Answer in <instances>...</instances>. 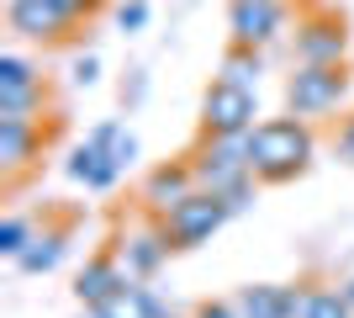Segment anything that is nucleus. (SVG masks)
Segmentation results:
<instances>
[{
	"label": "nucleus",
	"mask_w": 354,
	"mask_h": 318,
	"mask_svg": "<svg viewBox=\"0 0 354 318\" xmlns=\"http://www.w3.org/2000/svg\"><path fill=\"white\" fill-rule=\"evenodd\" d=\"M48 106L43 85H27V91H0V122H37Z\"/></svg>",
	"instance_id": "nucleus-17"
},
{
	"label": "nucleus",
	"mask_w": 354,
	"mask_h": 318,
	"mask_svg": "<svg viewBox=\"0 0 354 318\" xmlns=\"http://www.w3.org/2000/svg\"><path fill=\"white\" fill-rule=\"evenodd\" d=\"M69 181H80L85 191H111V186L122 181V165L95 143V138H85V143L69 154Z\"/></svg>",
	"instance_id": "nucleus-12"
},
{
	"label": "nucleus",
	"mask_w": 354,
	"mask_h": 318,
	"mask_svg": "<svg viewBox=\"0 0 354 318\" xmlns=\"http://www.w3.org/2000/svg\"><path fill=\"white\" fill-rule=\"evenodd\" d=\"M196 191H201V186H196V175H191V159H169V165H159V170L143 175V202H148L153 218L175 212L180 202L196 197Z\"/></svg>",
	"instance_id": "nucleus-10"
},
{
	"label": "nucleus",
	"mask_w": 354,
	"mask_h": 318,
	"mask_svg": "<svg viewBox=\"0 0 354 318\" xmlns=\"http://www.w3.org/2000/svg\"><path fill=\"white\" fill-rule=\"evenodd\" d=\"M233 308H238V318H291V308H286V287H275V281L238 287Z\"/></svg>",
	"instance_id": "nucleus-15"
},
{
	"label": "nucleus",
	"mask_w": 354,
	"mask_h": 318,
	"mask_svg": "<svg viewBox=\"0 0 354 318\" xmlns=\"http://www.w3.org/2000/svg\"><path fill=\"white\" fill-rule=\"evenodd\" d=\"M122 287H127V271H122V260H117V255H95V260H85V271L74 276V297H80L85 308H106Z\"/></svg>",
	"instance_id": "nucleus-11"
},
{
	"label": "nucleus",
	"mask_w": 354,
	"mask_h": 318,
	"mask_svg": "<svg viewBox=\"0 0 354 318\" xmlns=\"http://www.w3.org/2000/svg\"><path fill=\"white\" fill-rule=\"evenodd\" d=\"M307 318H354V308H349V297H344V287H317Z\"/></svg>",
	"instance_id": "nucleus-21"
},
{
	"label": "nucleus",
	"mask_w": 354,
	"mask_h": 318,
	"mask_svg": "<svg viewBox=\"0 0 354 318\" xmlns=\"http://www.w3.org/2000/svg\"><path fill=\"white\" fill-rule=\"evenodd\" d=\"M32 233H37V228H32L27 218H16V212H11V218H0V255L21 260V255H27V244H32Z\"/></svg>",
	"instance_id": "nucleus-19"
},
{
	"label": "nucleus",
	"mask_w": 354,
	"mask_h": 318,
	"mask_svg": "<svg viewBox=\"0 0 354 318\" xmlns=\"http://www.w3.org/2000/svg\"><path fill=\"white\" fill-rule=\"evenodd\" d=\"M95 75H101V64H95V53H85V59H74V85H95Z\"/></svg>",
	"instance_id": "nucleus-24"
},
{
	"label": "nucleus",
	"mask_w": 354,
	"mask_h": 318,
	"mask_svg": "<svg viewBox=\"0 0 354 318\" xmlns=\"http://www.w3.org/2000/svg\"><path fill=\"white\" fill-rule=\"evenodd\" d=\"M6 21H11V32L27 37V43H64L74 32V21L53 0H11V6H6Z\"/></svg>",
	"instance_id": "nucleus-9"
},
{
	"label": "nucleus",
	"mask_w": 354,
	"mask_h": 318,
	"mask_svg": "<svg viewBox=\"0 0 354 318\" xmlns=\"http://www.w3.org/2000/svg\"><path fill=\"white\" fill-rule=\"evenodd\" d=\"M90 138H95V143H101V149L111 154V159H117L122 170H127V165H133V159H138V138L127 133L122 122H101V127H95V133H90Z\"/></svg>",
	"instance_id": "nucleus-18"
},
{
	"label": "nucleus",
	"mask_w": 354,
	"mask_h": 318,
	"mask_svg": "<svg viewBox=\"0 0 354 318\" xmlns=\"http://www.w3.org/2000/svg\"><path fill=\"white\" fill-rule=\"evenodd\" d=\"M117 27L122 32H143L148 27V0H122L117 6Z\"/></svg>",
	"instance_id": "nucleus-22"
},
{
	"label": "nucleus",
	"mask_w": 354,
	"mask_h": 318,
	"mask_svg": "<svg viewBox=\"0 0 354 318\" xmlns=\"http://www.w3.org/2000/svg\"><path fill=\"white\" fill-rule=\"evenodd\" d=\"M259 75H265V53L259 48H227L222 53V69L217 80H227V85H243V91H259Z\"/></svg>",
	"instance_id": "nucleus-16"
},
{
	"label": "nucleus",
	"mask_w": 354,
	"mask_h": 318,
	"mask_svg": "<svg viewBox=\"0 0 354 318\" xmlns=\"http://www.w3.org/2000/svg\"><path fill=\"white\" fill-rule=\"evenodd\" d=\"M259 91H243V85H227V80H212L207 96H201V133L217 138H238L259 127Z\"/></svg>",
	"instance_id": "nucleus-6"
},
{
	"label": "nucleus",
	"mask_w": 354,
	"mask_h": 318,
	"mask_svg": "<svg viewBox=\"0 0 354 318\" xmlns=\"http://www.w3.org/2000/svg\"><path fill=\"white\" fill-rule=\"evenodd\" d=\"M111 255L122 260L127 281H153V276H159V265L169 260V239H164L159 223H138V228H127V233L117 239V249H111Z\"/></svg>",
	"instance_id": "nucleus-8"
},
{
	"label": "nucleus",
	"mask_w": 354,
	"mask_h": 318,
	"mask_svg": "<svg viewBox=\"0 0 354 318\" xmlns=\"http://www.w3.org/2000/svg\"><path fill=\"white\" fill-rule=\"evenodd\" d=\"M227 218H233V212H227L222 197L196 191V197H185L175 212H164L159 228H164V239H169V249H201V244H212V233H217Z\"/></svg>",
	"instance_id": "nucleus-5"
},
{
	"label": "nucleus",
	"mask_w": 354,
	"mask_h": 318,
	"mask_svg": "<svg viewBox=\"0 0 354 318\" xmlns=\"http://www.w3.org/2000/svg\"><path fill=\"white\" fill-rule=\"evenodd\" d=\"M43 143H48L43 122H0V165L6 170H21L32 159H43Z\"/></svg>",
	"instance_id": "nucleus-13"
},
{
	"label": "nucleus",
	"mask_w": 354,
	"mask_h": 318,
	"mask_svg": "<svg viewBox=\"0 0 354 318\" xmlns=\"http://www.w3.org/2000/svg\"><path fill=\"white\" fill-rule=\"evenodd\" d=\"M27 85H43L37 64H27L21 53H6L0 59V91H27Z\"/></svg>",
	"instance_id": "nucleus-20"
},
{
	"label": "nucleus",
	"mask_w": 354,
	"mask_h": 318,
	"mask_svg": "<svg viewBox=\"0 0 354 318\" xmlns=\"http://www.w3.org/2000/svg\"><path fill=\"white\" fill-rule=\"evenodd\" d=\"M191 159V175L201 191L212 197H233L243 186L254 181V159H249V133L238 138H217V133H201L196 138V149L185 154Z\"/></svg>",
	"instance_id": "nucleus-2"
},
{
	"label": "nucleus",
	"mask_w": 354,
	"mask_h": 318,
	"mask_svg": "<svg viewBox=\"0 0 354 318\" xmlns=\"http://www.w3.org/2000/svg\"><path fill=\"white\" fill-rule=\"evenodd\" d=\"M349 96V69L344 64H296L286 75V117H328Z\"/></svg>",
	"instance_id": "nucleus-3"
},
{
	"label": "nucleus",
	"mask_w": 354,
	"mask_h": 318,
	"mask_svg": "<svg viewBox=\"0 0 354 318\" xmlns=\"http://www.w3.org/2000/svg\"><path fill=\"white\" fill-rule=\"evenodd\" d=\"M53 6H59V11L69 16L74 27H80V21H90V16H101V11H106V0H53Z\"/></svg>",
	"instance_id": "nucleus-23"
},
{
	"label": "nucleus",
	"mask_w": 354,
	"mask_h": 318,
	"mask_svg": "<svg viewBox=\"0 0 354 318\" xmlns=\"http://www.w3.org/2000/svg\"><path fill=\"white\" fill-rule=\"evenodd\" d=\"M227 32L238 48H275L291 32V0H227Z\"/></svg>",
	"instance_id": "nucleus-4"
},
{
	"label": "nucleus",
	"mask_w": 354,
	"mask_h": 318,
	"mask_svg": "<svg viewBox=\"0 0 354 318\" xmlns=\"http://www.w3.org/2000/svg\"><path fill=\"white\" fill-rule=\"evenodd\" d=\"M312 122L301 117H270L249 133V159H254V181L259 186H291L296 175H307L312 165Z\"/></svg>",
	"instance_id": "nucleus-1"
},
{
	"label": "nucleus",
	"mask_w": 354,
	"mask_h": 318,
	"mask_svg": "<svg viewBox=\"0 0 354 318\" xmlns=\"http://www.w3.org/2000/svg\"><path fill=\"white\" fill-rule=\"evenodd\" d=\"M344 297H349V308H354V276H349V281H344Z\"/></svg>",
	"instance_id": "nucleus-27"
},
{
	"label": "nucleus",
	"mask_w": 354,
	"mask_h": 318,
	"mask_svg": "<svg viewBox=\"0 0 354 318\" xmlns=\"http://www.w3.org/2000/svg\"><path fill=\"white\" fill-rule=\"evenodd\" d=\"M64 249H69V223H59V228H37L32 233V244H27V255L16 260L27 276H48L53 265L64 260Z\"/></svg>",
	"instance_id": "nucleus-14"
},
{
	"label": "nucleus",
	"mask_w": 354,
	"mask_h": 318,
	"mask_svg": "<svg viewBox=\"0 0 354 318\" xmlns=\"http://www.w3.org/2000/svg\"><path fill=\"white\" fill-rule=\"evenodd\" d=\"M333 143H339V154H344V159L354 165V112L339 122V138H333Z\"/></svg>",
	"instance_id": "nucleus-25"
},
{
	"label": "nucleus",
	"mask_w": 354,
	"mask_h": 318,
	"mask_svg": "<svg viewBox=\"0 0 354 318\" xmlns=\"http://www.w3.org/2000/svg\"><path fill=\"white\" fill-rule=\"evenodd\" d=\"M191 318H238V308L233 303H201Z\"/></svg>",
	"instance_id": "nucleus-26"
},
{
	"label": "nucleus",
	"mask_w": 354,
	"mask_h": 318,
	"mask_svg": "<svg viewBox=\"0 0 354 318\" xmlns=\"http://www.w3.org/2000/svg\"><path fill=\"white\" fill-rule=\"evenodd\" d=\"M291 53H296V64H344V53H349V21L339 11H328V6H312L296 21Z\"/></svg>",
	"instance_id": "nucleus-7"
}]
</instances>
